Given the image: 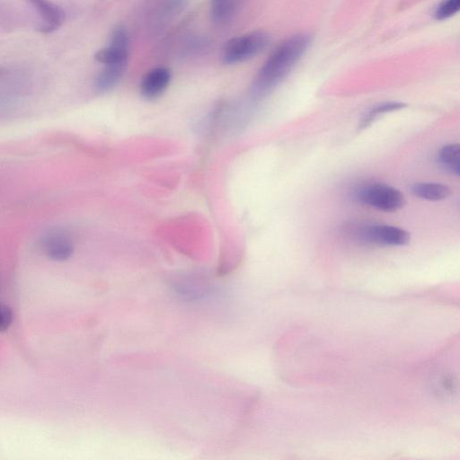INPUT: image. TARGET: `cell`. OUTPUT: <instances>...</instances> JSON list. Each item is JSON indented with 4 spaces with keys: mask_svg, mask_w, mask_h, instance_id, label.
<instances>
[{
    "mask_svg": "<svg viewBox=\"0 0 460 460\" xmlns=\"http://www.w3.org/2000/svg\"><path fill=\"white\" fill-rule=\"evenodd\" d=\"M128 63L105 65L94 82L98 93H106L112 89L123 76Z\"/></svg>",
    "mask_w": 460,
    "mask_h": 460,
    "instance_id": "obj_10",
    "label": "cell"
},
{
    "mask_svg": "<svg viewBox=\"0 0 460 460\" xmlns=\"http://www.w3.org/2000/svg\"><path fill=\"white\" fill-rule=\"evenodd\" d=\"M357 199L384 212H395L405 204L404 195L396 188L384 183H369L356 191Z\"/></svg>",
    "mask_w": 460,
    "mask_h": 460,
    "instance_id": "obj_3",
    "label": "cell"
},
{
    "mask_svg": "<svg viewBox=\"0 0 460 460\" xmlns=\"http://www.w3.org/2000/svg\"><path fill=\"white\" fill-rule=\"evenodd\" d=\"M312 41L309 34L299 33L281 41L270 54L252 85L251 94L261 99L270 93L294 69Z\"/></svg>",
    "mask_w": 460,
    "mask_h": 460,
    "instance_id": "obj_1",
    "label": "cell"
},
{
    "mask_svg": "<svg viewBox=\"0 0 460 460\" xmlns=\"http://www.w3.org/2000/svg\"><path fill=\"white\" fill-rule=\"evenodd\" d=\"M460 8V0H442L435 9L434 17L444 21L454 16Z\"/></svg>",
    "mask_w": 460,
    "mask_h": 460,
    "instance_id": "obj_14",
    "label": "cell"
},
{
    "mask_svg": "<svg viewBox=\"0 0 460 460\" xmlns=\"http://www.w3.org/2000/svg\"><path fill=\"white\" fill-rule=\"evenodd\" d=\"M40 17L38 30L42 33H51L65 21L64 10L49 0H26Z\"/></svg>",
    "mask_w": 460,
    "mask_h": 460,
    "instance_id": "obj_6",
    "label": "cell"
},
{
    "mask_svg": "<svg viewBox=\"0 0 460 460\" xmlns=\"http://www.w3.org/2000/svg\"><path fill=\"white\" fill-rule=\"evenodd\" d=\"M350 233L361 242L377 245L404 246L411 240L408 231L385 224L358 225Z\"/></svg>",
    "mask_w": 460,
    "mask_h": 460,
    "instance_id": "obj_4",
    "label": "cell"
},
{
    "mask_svg": "<svg viewBox=\"0 0 460 460\" xmlns=\"http://www.w3.org/2000/svg\"><path fill=\"white\" fill-rule=\"evenodd\" d=\"M270 36L263 31H253L234 37L225 42L221 60L226 65L251 59L261 53L269 45Z\"/></svg>",
    "mask_w": 460,
    "mask_h": 460,
    "instance_id": "obj_2",
    "label": "cell"
},
{
    "mask_svg": "<svg viewBox=\"0 0 460 460\" xmlns=\"http://www.w3.org/2000/svg\"><path fill=\"white\" fill-rule=\"evenodd\" d=\"M406 106L405 103L401 102H382L373 109H371L368 113L362 119L359 128H365L368 127L374 120L376 119L379 116L385 114L387 112L401 110Z\"/></svg>",
    "mask_w": 460,
    "mask_h": 460,
    "instance_id": "obj_13",
    "label": "cell"
},
{
    "mask_svg": "<svg viewBox=\"0 0 460 460\" xmlns=\"http://www.w3.org/2000/svg\"><path fill=\"white\" fill-rule=\"evenodd\" d=\"M171 72L167 67L158 66L149 70L140 83V93L146 100H155L168 87Z\"/></svg>",
    "mask_w": 460,
    "mask_h": 460,
    "instance_id": "obj_8",
    "label": "cell"
},
{
    "mask_svg": "<svg viewBox=\"0 0 460 460\" xmlns=\"http://www.w3.org/2000/svg\"><path fill=\"white\" fill-rule=\"evenodd\" d=\"M411 190L415 197L429 201L443 200L451 193L448 186L438 182H417Z\"/></svg>",
    "mask_w": 460,
    "mask_h": 460,
    "instance_id": "obj_11",
    "label": "cell"
},
{
    "mask_svg": "<svg viewBox=\"0 0 460 460\" xmlns=\"http://www.w3.org/2000/svg\"><path fill=\"white\" fill-rule=\"evenodd\" d=\"M243 0H210V17L214 23L225 25L238 13Z\"/></svg>",
    "mask_w": 460,
    "mask_h": 460,
    "instance_id": "obj_9",
    "label": "cell"
},
{
    "mask_svg": "<svg viewBox=\"0 0 460 460\" xmlns=\"http://www.w3.org/2000/svg\"><path fill=\"white\" fill-rule=\"evenodd\" d=\"M41 246L45 254L51 260L63 261L73 253L74 245L70 237L61 231H50L41 239Z\"/></svg>",
    "mask_w": 460,
    "mask_h": 460,
    "instance_id": "obj_7",
    "label": "cell"
},
{
    "mask_svg": "<svg viewBox=\"0 0 460 460\" xmlns=\"http://www.w3.org/2000/svg\"><path fill=\"white\" fill-rule=\"evenodd\" d=\"M13 321V314L9 307L0 304V332L9 328Z\"/></svg>",
    "mask_w": 460,
    "mask_h": 460,
    "instance_id": "obj_15",
    "label": "cell"
},
{
    "mask_svg": "<svg viewBox=\"0 0 460 460\" xmlns=\"http://www.w3.org/2000/svg\"><path fill=\"white\" fill-rule=\"evenodd\" d=\"M438 163L447 172L458 176L460 173V146L448 144L438 153Z\"/></svg>",
    "mask_w": 460,
    "mask_h": 460,
    "instance_id": "obj_12",
    "label": "cell"
},
{
    "mask_svg": "<svg viewBox=\"0 0 460 460\" xmlns=\"http://www.w3.org/2000/svg\"><path fill=\"white\" fill-rule=\"evenodd\" d=\"M129 39L125 27L117 25L111 31L109 45L99 49L94 58L105 65L128 63Z\"/></svg>",
    "mask_w": 460,
    "mask_h": 460,
    "instance_id": "obj_5",
    "label": "cell"
},
{
    "mask_svg": "<svg viewBox=\"0 0 460 460\" xmlns=\"http://www.w3.org/2000/svg\"><path fill=\"white\" fill-rule=\"evenodd\" d=\"M1 71H2V70L0 69V74L2 73Z\"/></svg>",
    "mask_w": 460,
    "mask_h": 460,
    "instance_id": "obj_16",
    "label": "cell"
}]
</instances>
